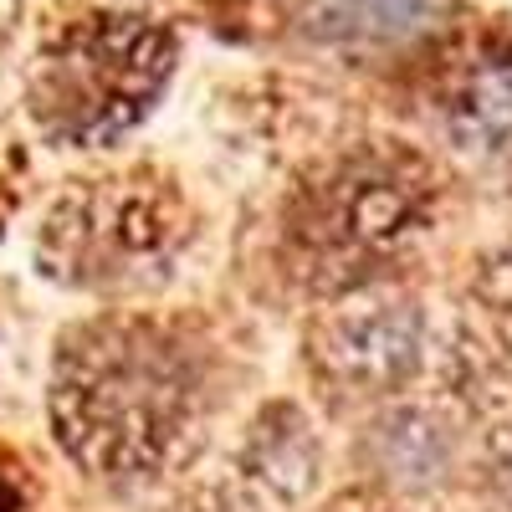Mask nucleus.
Returning <instances> with one entry per match:
<instances>
[{"label": "nucleus", "mask_w": 512, "mask_h": 512, "mask_svg": "<svg viewBox=\"0 0 512 512\" xmlns=\"http://www.w3.org/2000/svg\"><path fill=\"white\" fill-rule=\"evenodd\" d=\"M205 390L210 369L185 328L144 313H103L57 338L47 415L77 472L149 482L195 436Z\"/></svg>", "instance_id": "obj_1"}, {"label": "nucleus", "mask_w": 512, "mask_h": 512, "mask_svg": "<svg viewBox=\"0 0 512 512\" xmlns=\"http://www.w3.org/2000/svg\"><path fill=\"white\" fill-rule=\"evenodd\" d=\"M436 175L405 149L364 144L323 164L287 205V256L313 287L354 292L400 267L431 231Z\"/></svg>", "instance_id": "obj_2"}, {"label": "nucleus", "mask_w": 512, "mask_h": 512, "mask_svg": "<svg viewBox=\"0 0 512 512\" xmlns=\"http://www.w3.org/2000/svg\"><path fill=\"white\" fill-rule=\"evenodd\" d=\"M169 26L128 11L82 16L41 47L26 113L57 149H108L154 113L175 77Z\"/></svg>", "instance_id": "obj_3"}, {"label": "nucleus", "mask_w": 512, "mask_h": 512, "mask_svg": "<svg viewBox=\"0 0 512 512\" xmlns=\"http://www.w3.org/2000/svg\"><path fill=\"white\" fill-rule=\"evenodd\" d=\"M190 241V205L154 169L77 180L36 231V267L72 292H139L169 277Z\"/></svg>", "instance_id": "obj_4"}, {"label": "nucleus", "mask_w": 512, "mask_h": 512, "mask_svg": "<svg viewBox=\"0 0 512 512\" xmlns=\"http://www.w3.org/2000/svg\"><path fill=\"white\" fill-rule=\"evenodd\" d=\"M420 318L405 303H349L313 333V359L333 384L384 395L420 369Z\"/></svg>", "instance_id": "obj_5"}, {"label": "nucleus", "mask_w": 512, "mask_h": 512, "mask_svg": "<svg viewBox=\"0 0 512 512\" xmlns=\"http://www.w3.org/2000/svg\"><path fill=\"white\" fill-rule=\"evenodd\" d=\"M451 0H297V21L313 41L344 52H400L436 36Z\"/></svg>", "instance_id": "obj_6"}, {"label": "nucleus", "mask_w": 512, "mask_h": 512, "mask_svg": "<svg viewBox=\"0 0 512 512\" xmlns=\"http://www.w3.org/2000/svg\"><path fill=\"white\" fill-rule=\"evenodd\" d=\"M456 113H461L466 139H482L487 149H507L512 144V62H487L482 72L466 77Z\"/></svg>", "instance_id": "obj_7"}]
</instances>
